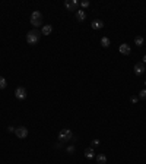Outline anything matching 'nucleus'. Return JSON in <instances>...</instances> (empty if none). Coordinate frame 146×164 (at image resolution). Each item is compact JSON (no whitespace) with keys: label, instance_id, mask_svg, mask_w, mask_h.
<instances>
[{"label":"nucleus","instance_id":"f257e3e1","mask_svg":"<svg viewBox=\"0 0 146 164\" xmlns=\"http://www.w3.org/2000/svg\"><path fill=\"white\" fill-rule=\"evenodd\" d=\"M41 38V32L38 29H31L27 34V43L28 44H36Z\"/></svg>","mask_w":146,"mask_h":164},{"label":"nucleus","instance_id":"f03ea898","mask_svg":"<svg viewBox=\"0 0 146 164\" xmlns=\"http://www.w3.org/2000/svg\"><path fill=\"white\" fill-rule=\"evenodd\" d=\"M31 23L34 25V27L36 28V27H40V25L42 23V13L40 10H34L32 13H31Z\"/></svg>","mask_w":146,"mask_h":164},{"label":"nucleus","instance_id":"7ed1b4c3","mask_svg":"<svg viewBox=\"0 0 146 164\" xmlns=\"http://www.w3.org/2000/svg\"><path fill=\"white\" fill-rule=\"evenodd\" d=\"M72 138H73V133L70 129H62L58 133V141L60 142H67V141H72Z\"/></svg>","mask_w":146,"mask_h":164},{"label":"nucleus","instance_id":"20e7f679","mask_svg":"<svg viewBox=\"0 0 146 164\" xmlns=\"http://www.w3.org/2000/svg\"><path fill=\"white\" fill-rule=\"evenodd\" d=\"M78 6H79V3L76 0H66L64 2V7L69 12H78Z\"/></svg>","mask_w":146,"mask_h":164},{"label":"nucleus","instance_id":"39448f33","mask_svg":"<svg viewBox=\"0 0 146 164\" xmlns=\"http://www.w3.org/2000/svg\"><path fill=\"white\" fill-rule=\"evenodd\" d=\"M27 88H23V86H19V88H16L15 90V97L18 98V100H25L27 98Z\"/></svg>","mask_w":146,"mask_h":164},{"label":"nucleus","instance_id":"423d86ee","mask_svg":"<svg viewBox=\"0 0 146 164\" xmlns=\"http://www.w3.org/2000/svg\"><path fill=\"white\" fill-rule=\"evenodd\" d=\"M15 135L18 138H21V139H23V138L28 136V129L25 128V126H19V128L15 129Z\"/></svg>","mask_w":146,"mask_h":164},{"label":"nucleus","instance_id":"0eeeda50","mask_svg":"<svg viewBox=\"0 0 146 164\" xmlns=\"http://www.w3.org/2000/svg\"><path fill=\"white\" fill-rule=\"evenodd\" d=\"M118 52H120L121 54H124V56H129V54H130V52H131V47H130L127 43H123V44H120Z\"/></svg>","mask_w":146,"mask_h":164},{"label":"nucleus","instance_id":"6e6552de","mask_svg":"<svg viewBox=\"0 0 146 164\" xmlns=\"http://www.w3.org/2000/svg\"><path fill=\"white\" fill-rule=\"evenodd\" d=\"M145 65H143V63L140 62V63H136V65H135V73L137 75V76H140V75H143L145 73Z\"/></svg>","mask_w":146,"mask_h":164},{"label":"nucleus","instance_id":"1a4fd4ad","mask_svg":"<svg viewBox=\"0 0 146 164\" xmlns=\"http://www.w3.org/2000/svg\"><path fill=\"white\" fill-rule=\"evenodd\" d=\"M91 27H92L94 29H102V28H104V22H102L101 19H94L92 23H91Z\"/></svg>","mask_w":146,"mask_h":164},{"label":"nucleus","instance_id":"9d476101","mask_svg":"<svg viewBox=\"0 0 146 164\" xmlns=\"http://www.w3.org/2000/svg\"><path fill=\"white\" fill-rule=\"evenodd\" d=\"M76 19H78L79 22H83L85 19H86V12L82 10V9H78V12H76Z\"/></svg>","mask_w":146,"mask_h":164},{"label":"nucleus","instance_id":"9b49d317","mask_svg":"<svg viewBox=\"0 0 146 164\" xmlns=\"http://www.w3.org/2000/svg\"><path fill=\"white\" fill-rule=\"evenodd\" d=\"M85 157H86L88 160H92V158H95L94 148H92V147H89V148H86V149H85Z\"/></svg>","mask_w":146,"mask_h":164},{"label":"nucleus","instance_id":"f8f14e48","mask_svg":"<svg viewBox=\"0 0 146 164\" xmlns=\"http://www.w3.org/2000/svg\"><path fill=\"white\" fill-rule=\"evenodd\" d=\"M51 32H53V27H51V25H44L42 29H41V34L42 35H50Z\"/></svg>","mask_w":146,"mask_h":164},{"label":"nucleus","instance_id":"ddd939ff","mask_svg":"<svg viewBox=\"0 0 146 164\" xmlns=\"http://www.w3.org/2000/svg\"><path fill=\"white\" fill-rule=\"evenodd\" d=\"M96 163L98 164H107V157L104 154H98L96 155Z\"/></svg>","mask_w":146,"mask_h":164},{"label":"nucleus","instance_id":"4468645a","mask_svg":"<svg viewBox=\"0 0 146 164\" xmlns=\"http://www.w3.org/2000/svg\"><path fill=\"white\" fill-rule=\"evenodd\" d=\"M110 44H111V41H110L108 37H102L101 38V46L102 47H110Z\"/></svg>","mask_w":146,"mask_h":164},{"label":"nucleus","instance_id":"2eb2a0df","mask_svg":"<svg viewBox=\"0 0 146 164\" xmlns=\"http://www.w3.org/2000/svg\"><path fill=\"white\" fill-rule=\"evenodd\" d=\"M143 43H145V38H143L142 35H139V37H136V38H135V44H136V46L142 47V46H143Z\"/></svg>","mask_w":146,"mask_h":164},{"label":"nucleus","instance_id":"dca6fc26","mask_svg":"<svg viewBox=\"0 0 146 164\" xmlns=\"http://www.w3.org/2000/svg\"><path fill=\"white\" fill-rule=\"evenodd\" d=\"M6 85H7L6 79H5L3 76H0V90H3V88H6Z\"/></svg>","mask_w":146,"mask_h":164},{"label":"nucleus","instance_id":"f3484780","mask_svg":"<svg viewBox=\"0 0 146 164\" xmlns=\"http://www.w3.org/2000/svg\"><path fill=\"white\" fill-rule=\"evenodd\" d=\"M139 98H142V100H146V90H142V91L139 92Z\"/></svg>","mask_w":146,"mask_h":164},{"label":"nucleus","instance_id":"a211bd4d","mask_svg":"<svg viewBox=\"0 0 146 164\" xmlns=\"http://www.w3.org/2000/svg\"><path fill=\"white\" fill-rule=\"evenodd\" d=\"M89 5H91V3L88 2V0H83V2H80V6H82L83 9H85V7H88Z\"/></svg>","mask_w":146,"mask_h":164},{"label":"nucleus","instance_id":"6ab92c4d","mask_svg":"<svg viewBox=\"0 0 146 164\" xmlns=\"http://www.w3.org/2000/svg\"><path fill=\"white\" fill-rule=\"evenodd\" d=\"M67 153H69V154H73V153H75V147H72V145L67 147Z\"/></svg>","mask_w":146,"mask_h":164},{"label":"nucleus","instance_id":"aec40b11","mask_svg":"<svg viewBox=\"0 0 146 164\" xmlns=\"http://www.w3.org/2000/svg\"><path fill=\"white\" fill-rule=\"evenodd\" d=\"M98 145H100V139H94L92 141V148L94 147H98Z\"/></svg>","mask_w":146,"mask_h":164},{"label":"nucleus","instance_id":"412c9836","mask_svg":"<svg viewBox=\"0 0 146 164\" xmlns=\"http://www.w3.org/2000/svg\"><path fill=\"white\" fill-rule=\"evenodd\" d=\"M137 100H139L137 97H131V98H130V101H131L133 104H136V103H137Z\"/></svg>","mask_w":146,"mask_h":164},{"label":"nucleus","instance_id":"4be33fe9","mask_svg":"<svg viewBox=\"0 0 146 164\" xmlns=\"http://www.w3.org/2000/svg\"><path fill=\"white\" fill-rule=\"evenodd\" d=\"M15 129H16V128H13V126H9V128H7V132L13 133V132H15Z\"/></svg>","mask_w":146,"mask_h":164},{"label":"nucleus","instance_id":"5701e85b","mask_svg":"<svg viewBox=\"0 0 146 164\" xmlns=\"http://www.w3.org/2000/svg\"><path fill=\"white\" fill-rule=\"evenodd\" d=\"M142 63H146V54L143 56V62H142Z\"/></svg>","mask_w":146,"mask_h":164}]
</instances>
